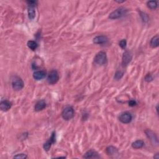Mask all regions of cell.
<instances>
[{
	"mask_svg": "<svg viewBox=\"0 0 159 159\" xmlns=\"http://www.w3.org/2000/svg\"><path fill=\"white\" fill-rule=\"evenodd\" d=\"M126 13L127 10L126 8H124V7H119V8H118L117 10L113 11L112 13L109 14V18L111 19H119L122 18V16H124L126 14Z\"/></svg>",
	"mask_w": 159,
	"mask_h": 159,
	"instance_id": "obj_1",
	"label": "cell"
},
{
	"mask_svg": "<svg viewBox=\"0 0 159 159\" xmlns=\"http://www.w3.org/2000/svg\"><path fill=\"white\" fill-rule=\"evenodd\" d=\"M74 109L71 106H66L65 108L63 109L62 113V118L65 119V120L69 121L70 119H72L74 116Z\"/></svg>",
	"mask_w": 159,
	"mask_h": 159,
	"instance_id": "obj_2",
	"label": "cell"
},
{
	"mask_svg": "<svg viewBox=\"0 0 159 159\" xmlns=\"http://www.w3.org/2000/svg\"><path fill=\"white\" fill-rule=\"evenodd\" d=\"M94 62L98 65H105L107 62V56L105 52H99L94 58Z\"/></svg>",
	"mask_w": 159,
	"mask_h": 159,
	"instance_id": "obj_3",
	"label": "cell"
},
{
	"mask_svg": "<svg viewBox=\"0 0 159 159\" xmlns=\"http://www.w3.org/2000/svg\"><path fill=\"white\" fill-rule=\"evenodd\" d=\"M24 85V83L22 80L19 77L16 76L13 78V80H12V86L14 90H21L23 88Z\"/></svg>",
	"mask_w": 159,
	"mask_h": 159,
	"instance_id": "obj_4",
	"label": "cell"
},
{
	"mask_svg": "<svg viewBox=\"0 0 159 159\" xmlns=\"http://www.w3.org/2000/svg\"><path fill=\"white\" fill-rule=\"evenodd\" d=\"M59 80V75L57 70H51L47 77V82L50 85H54L57 83Z\"/></svg>",
	"mask_w": 159,
	"mask_h": 159,
	"instance_id": "obj_5",
	"label": "cell"
},
{
	"mask_svg": "<svg viewBox=\"0 0 159 159\" xmlns=\"http://www.w3.org/2000/svg\"><path fill=\"white\" fill-rule=\"evenodd\" d=\"M119 119L121 122L124 124H128L130 122L132 119V116L131 114L129 112H124L120 114L119 117Z\"/></svg>",
	"mask_w": 159,
	"mask_h": 159,
	"instance_id": "obj_6",
	"label": "cell"
},
{
	"mask_svg": "<svg viewBox=\"0 0 159 159\" xmlns=\"http://www.w3.org/2000/svg\"><path fill=\"white\" fill-rule=\"evenodd\" d=\"M132 58V54L129 50H126L122 56V63L123 66H127L131 62Z\"/></svg>",
	"mask_w": 159,
	"mask_h": 159,
	"instance_id": "obj_7",
	"label": "cell"
},
{
	"mask_svg": "<svg viewBox=\"0 0 159 159\" xmlns=\"http://www.w3.org/2000/svg\"><path fill=\"white\" fill-rule=\"evenodd\" d=\"M27 3L29 4V6H28L29 18L31 19H33L35 16V4L37 3V2L36 1H27Z\"/></svg>",
	"mask_w": 159,
	"mask_h": 159,
	"instance_id": "obj_8",
	"label": "cell"
},
{
	"mask_svg": "<svg viewBox=\"0 0 159 159\" xmlns=\"http://www.w3.org/2000/svg\"><path fill=\"white\" fill-rule=\"evenodd\" d=\"M145 132L147 135V137L150 139V141L152 142V144L154 145H157L158 144V141L156 134L154 133L152 130H150L149 129L146 130L145 131Z\"/></svg>",
	"mask_w": 159,
	"mask_h": 159,
	"instance_id": "obj_9",
	"label": "cell"
},
{
	"mask_svg": "<svg viewBox=\"0 0 159 159\" xmlns=\"http://www.w3.org/2000/svg\"><path fill=\"white\" fill-rule=\"evenodd\" d=\"M55 139H56L55 132H53L52 134V136L50 137V139L45 143L44 144H43V149H44L45 150H46V151L49 150L52 145V144H54V143L55 142Z\"/></svg>",
	"mask_w": 159,
	"mask_h": 159,
	"instance_id": "obj_10",
	"label": "cell"
},
{
	"mask_svg": "<svg viewBox=\"0 0 159 159\" xmlns=\"http://www.w3.org/2000/svg\"><path fill=\"white\" fill-rule=\"evenodd\" d=\"M108 41V38L106 35H98L93 39V42L96 44H103Z\"/></svg>",
	"mask_w": 159,
	"mask_h": 159,
	"instance_id": "obj_11",
	"label": "cell"
},
{
	"mask_svg": "<svg viewBox=\"0 0 159 159\" xmlns=\"http://www.w3.org/2000/svg\"><path fill=\"white\" fill-rule=\"evenodd\" d=\"M83 158H100V156L97 152L93 150H88V152H86L85 154L83 156Z\"/></svg>",
	"mask_w": 159,
	"mask_h": 159,
	"instance_id": "obj_12",
	"label": "cell"
},
{
	"mask_svg": "<svg viewBox=\"0 0 159 159\" xmlns=\"http://www.w3.org/2000/svg\"><path fill=\"white\" fill-rule=\"evenodd\" d=\"M46 76V72L43 70H39L35 71L33 74V78L36 80H41L44 78Z\"/></svg>",
	"mask_w": 159,
	"mask_h": 159,
	"instance_id": "obj_13",
	"label": "cell"
},
{
	"mask_svg": "<svg viewBox=\"0 0 159 159\" xmlns=\"http://www.w3.org/2000/svg\"><path fill=\"white\" fill-rule=\"evenodd\" d=\"M12 103L10 101L7 100H4L1 102V104H0V109L3 111H7L10 109Z\"/></svg>",
	"mask_w": 159,
	"mask_h": 159,
	"instance_id": "obj_14",
	"label": "cell"
},
{
	"mask_svg": "<svg viewBox=\"0 0 159 159\" xmlns=\"http://www.w3.org/2000/svg\"><path fill=\"white\" fill-rule=\"evenodd\" d=\"M46 107V103L44 100H40L39 101L35 106V111H40L44 109Z\"/></svg>",
	"mask_w": 159,
	"mask_h": 159,
	"instance_id": "obj_15",
	"label": "cell"
},
{
	"mask_svg": "<svg viewBox=\"0 0 159 159\" xmlns=\"http://www.w3.org/2000/svg\"><path fill=\"white\" fill-rule=\"evenodd\" d=\"M144 145V142L142 140H137L135 141L132 144V148L138 149H141Z\"/></svg>",
	"mask_w": 159,
	"mask_h": 159,
	"instance_id": "obj_16",
	"label": "cell"
},
{
	"mask_svg": "<svg viewBox=\"0 0 159 159\" xmlns=\"http://www.w3.org/2000/svg\"><path fill=\"white\" fill-rule=\"evenodd\" d=\"M106 152L109 156H114L118 153V149L113 146H109L106 149Z\"/></svg>",
	"mask_w": 159,
	"mask_h": 159,
	"instance_id": "obj_17",
	"label": "cell"
},
{
	"mask_svg": "<svg viewBox=\"0 0 159 159\" xmlns=\"http://www.w3.org/2000/svg\"><path fill=\"white\" fill-rule=\"evenodd\" d=\"M150 46L153 48H156L158 46V35L154 36L150 41Z\"/></svg>",
	"mask_w": 159,
	"mask_h": 159,
	"instance_id": "obj_18",
	"label": "cell"
},
{
	"mask_svg": "<svg viewBox=\"0 0 159 159\" xmlns=\"http://www.w3.org/2000/svg\"><path fill=\"white\" fill-rule=\"evenodd\" d=\"M27 46L29 49L33 50H35L37 48V43L36 42H35L34 41H29L27 42Z\"/></svg>",
	"mask_w": 159,
	"mask_h": 159,
	"instance_id": "obj_19",
	"label": "cell"
},
{
	"mask_svg": "<svg viewBox=\"0 0 159 159\" xmlns=\"http://www.w3.org/2000/svg\"><path fill=\"white\" fill-rule=\"evenodd\" d=\"M147 6L151 10H155L157 7V2L156 1H150L147 2Z\"/></svg>",
	"mask_w": 159,
	"mask_h": 159,
	"instance_id": "obj_20",
	"label": "cell"
},
{
	"mask_svg": "<svg viewBox=\"0 0 159 159\" xmlns=\"http://www.w3.org/2000/svg\"><path fill=\"white\" fill-rule=\"evenodd\" d=\"M123 75H124V72L122 71H117L116 73H115L114 75V78L118 80H120L122 77Z\"/></svg>",
	"mask_w": 159,
	"mask_h": 159,
	"instance_id": "obj_21",
	"label": "cell"
},
{
	"mask_svg": "<svg viewBox=\"0 0 159 159\" xmlns=\"http://www.w3.org/2000/svg\"><path fill=\"white\" fill-rule=\"evenodd\" d=\"M119 46H120L122 49H124L126 47V45H127V41L126 39H122L121 41L119 42Z\"/></svg>",
	"mask_w": 159,
	"mask_h": 159,
	"instance_id": "obj_22",
	"label": "cell"
},
{
	"mask_svg": "<svg viewBox=\"0 0 159 159\" xmlns=\"http://www.w3.org/2000/svg\"><path fill=\"white\" fill-rule=\"evenodd\" d=\"M14 158H22V159H24V158H27V156H26V154H18L17 156H15L14 157Z\"/></svg>",
	"mask_w": 159,
	"mask_h": 159,
	"instance_id": "obj_23",
	"label": "cell"
},
{
	"mask_svg": "<svg viewBox=\"0 0 159 159\" xmlns=\"http://www.w3.org/2000/svg\"><path fill=\"white\" fill-rule=\"evenodd\" d=\"M152 80H153V78L152 77V75H151L150 74H148L145 78V80L147 81V82H151Z\"/></svg>",
	"mask_w": 159,
	"mask_h": 159,
	"instance_id": "obj_24",
	"label": "cell"
},
{
	"mask_svg": "<svg viewBox=\"0 0 159 159\" xmlns=\"http://www.w3.org/2000/svg\"><path fill=\"white\" fill-rule=\"evenodd\" d=\"M137 105V103L135 100H130L129 101V106H134Z\"/></svg>",
	"mask_w": 159,
	"mask_h": 159,
	"instance_id": "obj_25",
	"label": "cell"
},
{
	"mask_svg": "<svg viewBox=\"0 0 159 159\" xmlns=\"http://www.w3.org/2000/svg\"><path fill=\"white\" fill-rule=\"evenodd\" d=\"M154 158H157V159H158V158H159V154H156V156H154Z\"/></svg>",
	"mask_w": 159,
	"mask_h": 159,
	"instance_id": "obj_26",
	"label": "cell"
}]
</instances>
